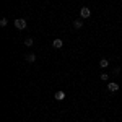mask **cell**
I'll return each mask as SVG.
<instances>
[{"instance_id":"6da1fadb","label":"cell","mask_w":122,"mask_h":122,"mask_svg":"<svg viewBox=\"0 0 122 122\" xmlns=\"http://www.w3.org/2000/svg\"><path fill=\"white\" fill-rule=\"evenodd\" d=\"M13 23H15V28L16 29H25L26 28V21H25L23 18H16Z\"/></svg>"},{"instance_id":"7a4b0ae2","label":"cell","mask_w":122,"mask_h":122,"mask_svg":"<svg viewBox=\"0 0 122 122\" xmlns=\"http://www.w3.org/2000/svg\"><path fill=\"white\" fill-rule=\"evenodd\" d=\"M90 15H91V10L88 8V7H83V8L80 10V16L81 18H90Z\"/></svg>"},{"instance_id":"3957f363","label":"cell","mask_w":122,"mask_h":122,"mask_svg":"<svg viewBox=\"0 0 122 122\" xmlns=\"http://www.w3.org/2000/svg\"><path fill=\"white\" fill-rule=\"evenodd\" d=\"M25 60H26V62H29V64L36 62V54H33V52H29V54H26V56H25Z\"/></svg>"},{"instance_id":"277c9868","label":"cell","mask_w":122,"mask_h":122,"mask_svg":"<svg viewBox=\"0 0 122 122\" xmlns=\"http://www.w3.org/2000/svg\"><path fill=\"white\" fill-rule=\"evenodd\" d=\"M107 90L112 91V93H116V91L119 90V85H117V83H107Z\"/></svg>"},{"instance_id":"5b68a950","label":"cell","mask_w":122,"mask_h":122,"mask_svg":"<svg viewBox=\"0 0 122 122\" xmlns=\"http://www.w3.org/2000/svg\"><path fill=\"white\" fill-rule=\"evenodd\" d=\"M54 98H56L57 101H62V99H65V93H64V91H57Z\"/></svg>"},{"instance_id":"8992f818","label":"cell","mask_w":122,"mask_h":122,"mask_svg":"<svg viewBox=\"0 0 122 122\" xmlns=\"http://www.w3.org/2000/svg\"><path fill=\"white\" fill-rule=\"evenodd\" d=\"M52 44H54L56 49H60V47L64 46V41H62V39H54V42H52Z\"/></svg>"},{"instance_id":"52a82bcc","label":"cell","mask_w":122,"mask_h":122,"mask_svg":"<svg viewBox=\"0 0 122 122\" xmlns=\"http://www.w3.org/2000/svg\"><path fill=\"white\" fill-rule=\"evenodd\" d=\"M81 26H83V21H81V20H75V21H73V28L75 29H80Z\"/></svg>"},{"instance_id":"ba28073f","label":"cell","mask_w":122,"mask_h":122,"mask_svg":"<svg viewBox=\"0 0 122 122\" xmlns=\"http://www.w3.org/2000/svg\"><path fill=\"white\" fill-rule=\"evenodd\" d=\"M33 44H34V39H33V38H26V39H25V46H26V47H31Z\"/></svg>"},{"instance_id":"9c48e42d","label":"cell","mask_w":122,"mask_h":122,"mask_svg":"<svg viewBox=\"0 0 122 122\" xmlns=\"http://www.w3.org/2000/svg\"><path fill=\"white\" fill-rule=\"evenodd\" d=\"M107 65H109V60H107V59H101V60H99V67L106 68Z\"/></svg>"},{"instance_id":"30bf717a","label":"cell","mask_w":122,"mask_h":122,"mask_svg":"<svg viewBox=\"0 0 122 122\" xmlns=\"http://www.w3.org/2000/svg\"><path fill=\"white\" fill-rule=\"evenodd\" d=\"M7 25H8V20H7V18H2V20H0V26H2V28H5Z\"/></svg>"},{"instance_id":"8fae6325","label":"cell","mask_w":122,"mask_h":122,"mask_svg":"<svg viewBox=\"0 0 122 122\" xmlns=\"http://www.w3.org/2000/svg\"><path fill=\"white\" fill-rule=\"evenodd\" d=\"M107 78H109V73H101V80H103V81H106Z\"/></svg>"},{"instance_id":"7c38bea8","label":"cell","mask_w":122,"mask_h":122,"mask_svg":"<svg viewBox=\"0 0 122 122\" xmlns=\"http://www.w3.org/2000/svg\"><path fill=\"white\" fill-rule=\"evenodd\" d=\"M121 2H122V0H121Z\"/></svg>"}]
</instances>
